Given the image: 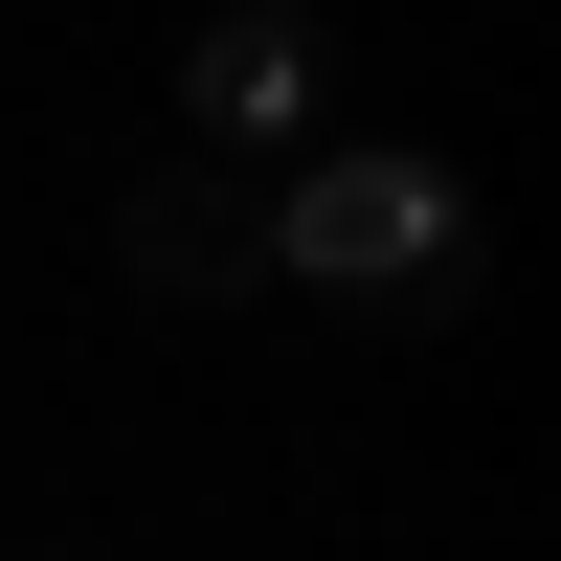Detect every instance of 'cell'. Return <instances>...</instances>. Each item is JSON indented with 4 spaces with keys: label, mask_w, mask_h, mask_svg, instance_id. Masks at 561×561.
Returning a JSON list of instances; mask_svg holds the SVG:
<instances>
[{
    "label": "cell",
    "mask_w": 561,
    "mask_h": 561,
    "mask_svg": "<svg viewBox=\"0 0 561 561\" xmlns=\"http://www.w3.org/2000/svg\"><path fill=\"white\" fill-rule=\"evenodd\" d=\"M270 270L337 314H449L472 293V180L427 135H293L270 158Z\"/></svg>",
    "instance_id": "obj_1"
},
{
    "label": "cell",
    "mask_w": 561,
    "mask_h": 561,
    "mask_svg": "<svg viewBox=\"0 0 561 561\" xmlns=\"http://www.w3.org/2000/svg\"><path fill=\"white\" fill-rule=\"evenodd\" d=\"M314 90H337V45H314L293 0H225V23L180 45V113H203V158H248V180L314 135Z\"/></svg>",
    "instance_id": "obj_3"
},
{
    "label": "cell",
    "mask_w": 561,
    "mask_h": 561,
    "mask_svg": "<svg viewBox=\"0 0 561 561\" xmlns=\"http://www.w3.org/2000/svg\"><path fill=\"white\" fill-rule=\"evenodd\" d=\"M23 561H68V539H23Z\"/></svg>",
    "instance_id": "obj_4"
},
{
    "label": "cell",
    "mask_w": 561,
    "mask_h": 561,
    "mask_svg": "<svg viewBox=\"0 0 561 561\" xmlns=\"http://www.w3.org/2000/svg\"><path fill=\"white\" fill-rule=\"evenodd\" d=\"M113 270H135L158 314H225V293H270V180L180 135V158L135 180V203H113Z\"/></svg>",
    "instance_id": "obj_2"
}]
</instances>
